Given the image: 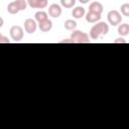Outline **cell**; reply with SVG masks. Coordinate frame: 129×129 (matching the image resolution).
Segmentation results:
<instances>
[{"instance_id": "6da1fadb", "label": "cell", "mask_w": 129, "mask_h": 129, "mask_svg": "<svg viewBox=\"0 0 129 129\" xmlns=\"http://www.w3.org/2000/svg\"><path fill=\"white\" fill-rule=\"evenodd\" d=\"M108 32H109V25L104 21H99V22H97V24L92 26V28L89 32V35H90L91 39L96 40L101 35H106Z\"/></svg>"}, {"instance_id": "7a4b0ae2", "label": "cell", "mask_w": 129, "mask_h": 129, "mask_svg": "<svg viewBox=\"0 0 129 129\" xmlns=\"http://www.w3.org/2000/svg\"><path fill=\"white\" fill-rule=\"evenodd\" d=\"M71 38L74 43H90V35L81 30H74L71 34Z\"/></svg>"}, {"instance_id": "3957f363", "label": "cell", "mask_w": 129, "mask_h": 129, "mask_svg": "<svg viewBox=\"0 0 129 129\" xmlns=\"http://www.w3.org/2000/svg\"><path fill=\"white\" fill-rule=\"evenodd\" d=\"M107 19L110 25L118 26L122 22V14L118 10H110L107 14Z\"/></svg>"}, {"instance_id": "277c9868", "label": "cell", "mask_w": 129, "mask_h": 129, "mask_svg": "<svg viewBox=\"0 0 129 129\" xmlns=\"http://www.w3.org/2000/svg\"><path fill=\"white\" fill-rule=\"evenodd\" d=\"M9 33H10V37L12 40L18 42L20 40H22L23 38V35H24V31H23V28L19 25H13L11 26L10 30H9Z\"/></svg>"}, {"instance_id": "5b68a950", "label": "cell", "mask_w": 129, "mask_h": 129, "mask_svg": "<svg viewBox=\"0 0 129 129\" xmlns=\"http://www.w3.org/2000/svg\"><path fill=\"white\" fill-rule=\"evenodd\" d=\"M36 28H37V23H36V20L35 19H32V18H27L25 21H24V30L28 33V34H32L36 31Z\"/></svg>"}, {"instance_id": "8992f818", "label": "cell", "mask_w": 129, "mask_h": 129, "mask_svg": "<svg viewBox=\"0 0 129 129\" xmlns=\"http://www.w3.org/2000/svg\"><path fill=\"white\" fill-rule=\"evenodd\" d=\"M61 6L56 3H53L48 7V15L52 18H58L61 15Z\"/></svg>"}, {"instance_id": "52a82bcc", "label": "cell", "mask_w": 129, "mask_h": 129, "mask_svg": "<svg viewBox=\"0 0 129 129\" xmlns=\"http://www.w3.org/2000/svg\"><path fill=\"white\" fill-rule=\"evenodd\" d=\"M28 6H30L31 8H36V9H43L46 8L48 5V1L47 0H27Z\"/></svg>"}, {"instance_id": "ba28073f", "label": "cell", "mask_w": 129, "mask_h": 129, "mask_svg": "<svg viewBox=\"0 0 129 129\" xmlns=\"http://www.w3.org/2000/svg\"><path fill=\"white\" fill-rule=\"evenodd\" d=\"M85 18H86V21L89 22V23H97V22H99L100 19H101V14L89 10V11L86 13Z\"/></svg>"}, {"instance_id": "9c48e42d", "label": "cell", "mask_w": 129, "mask_h": 129, "mask_svg": "<svg viewBox=\"0 0 129 129\" xmlns=\"http://www.w3.org/2000/svg\"><path fill=\"white\" fill-rule=\"evenodd\" d=\"M38 28L42 32H48L52 28V21L50 19H46L41 22H38Z\"/></svg>"}, {"instance_id": "30bf717a", "label": "cell", "mask_w": 129, "mask_h": 129, "mask_svg": "<svg viewBox=\"0 0 129 129\" xmlns=\"http://www.w3.org/2000/svg\"><path fill=\"white\" fill-rule=\"evenodd\" d=\"M72 15H73V17L76 18V19H81V18L85 17V15H86V10H85V8L82 7V6H77V7H75V8L73 9Z\"/></svg>"}, {"instance_id": "8fae6325", "label": "cell", "mask_w": 129, "mask_h": 129, "mask_svg": "<svg viewBox=\"0 0 129 129\" xmlns=\"http://www.w3.org/2000/svg\"><path fill=\"white\" fill-rule=\"evenodd\" d=\"M103 9H104V7H103L102 3L99 2V1H94L89 6V10L90 11H93V12H96V13H99V14H102Z\"/></svg>"}, {"instance_id": "7c38bea8", "label": "cell", "mask_w": 129, "mask_h": 129, "mask_svg": "<svg viewBox=\"0 0 129 129\" xmlns=\"http://www.w3.org/2000/svg\"><path fill=\"white\" fill-rule=\"evenodd\" d=\"M118 33L120 36H126L129 34V24L128 23H120L118 25Z\"/></svg>"}, {"instance_id": "4fadbf2b", "label": "cell", "mask_w": 129, "mask_h": 129, "mask_svg": "<svg viewBox=\"0 0 129 129\" xmlns=\"http://www.w3.org/2000/svg\"><path fill=\"white\" fill-rule=\"evenodd\" d=\"M34 18H35V20H36L37 22H41V21H43V20L48 19V13H46V12L43 11V10H39V11H37V12L34 14Z\"/></svg>"}, {"instance_id": "5bb4252c", "label": "cell", "mask_w": 129, "mask_h": 129, "mask_svg": "<svg viewBox=\"0 0 129 129\" xmlns=\"http://www.w3.org/2000/svg\"><path fill=\"white\" fill-rule=\"evenodd\" d=\"M77 25H78L77 22H76L75 20H73V19H68V20H66L64 23H63L64 28H66L67 30H72V31L76 30Z\"/></svg>"}, {"instance_id": "9a60e30c", "label": "cell", "mask_w": 129, "mask_h": 129, "mask_svg": "<svg viewBox=\"0 0 129 129\" xmlns=\"http://www.w3.org/2000/svg\"><path fill=\"white\" fill-rule=\"evenodd\" d=\"M6 9H7L8 13H10V14H17V13L19 12V9H18V7L16 6V4H15L14 1L10 2V3L7 5Z\"/></svg>"}, {"instance_id": "2e32d148", "label": "cell", "mask_w": 129, "mask_h": 129, "mask_svg": "<svg viewBox=\"0 0 129 129\" xmlns=\"http://www.w3.org/2000/svg\"><path fill=\"white\" fill-rule=\"evenodd\" d=\"M13 1L15 2L16 6L18 7L19 11H23L27 8V5H28L27 0H13Z\"/></svg>"}, {"instance_id": "e0dca14e", "label": "cell", "mask_w": 129, "mask_h": 129, "mask_svg": "<svg viewBox=\"0 0 129 129\" xmlns=\"http://www.w3.org/2000/svg\"><path fill=\"white\" fill-rule=\"evenodd\" d=\"M60 5L64 8H72L76 5V0H60Z\"/></svg>"}, {"instance_id": "ac0fdd59", "label": "cell", "mask_w": 129, "mask_h": 129, "mask_svg": "<svg viewBox=\"0 0 129 129\" xmlns=\"http://www.w3.org/2000/svg\"><path fill=\"white\" fill-rule=\"evenodd\" d=\"M120 13L124 16L129 17V3H124L120 6Z\"/></svg>"}, {"instance_id": "d6986e66", "label": "cell", "mask_w": 129, "mask_h": 129, "mask_svg": "<svg viewBox=\"0 0 129 129\" xmlns=\"http://www.w3.org/2000/svg\"><path fill=\"white\" fill-rule=\"evenodd\" d=\"M9 42H10V40L8 37L0 34V43H9Z\"/></svg>"}, {"instance_id": "ffe728a7", "label": "cell", "mask_w": 129, "mask_h": 129, "mask_svg": "<svg viewBox=\"0 0 129 129\" xmlns=\"http://www.w3.org/2000/svg\"><path fill=\"white\" fill-rule=\"evenodd\" d=\"M114 43H126L127 41L123 38V36H120V37H118V38H116L114 41H113Z\"/></svg>"}, {"instance_id": "44dd1931", "label": "cell", "mask_w": 129, "mask_h": 129, "mask_svg": "<svg viewBox=\"0 0 129 129\" xmlns=\"http://www.w3.org/2000/svg\"><path fill=\"white\" fill-rule=\"evenodd\" d=\"M60 43H74V41L72 40V38H70V39H63V40H61Z\"/></svg>"}, {"instance_id": "7402d4cb", "label": "cell", "mask_w": 129, "mask_h": 129, "mask_svg": "<svg viewBox=\"0 0 129 129\" xmlns=\"http://www.w3.org/2000/svg\"><path fill=\"white\" fill-rule=\"evenodd\" d=\"M78 1H79L80 3H82V4H87L90 0H78Z\"/></svg>"}]
</instances>
